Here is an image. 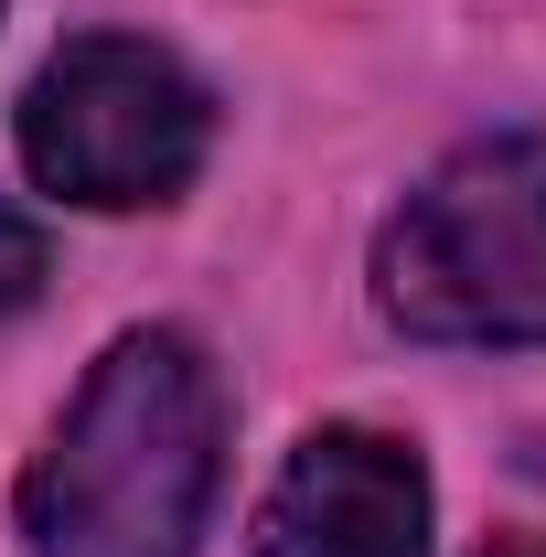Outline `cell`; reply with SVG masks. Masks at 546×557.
I'll return each mask as SVG.
<instances>
[{
    "instance_id": "cell-4",
    "label": "cell",
    "mask_w": 546,
    "mask_h": 557,
    "mask_svg": "<svg viewBox=\"0 0 546 557\" xmlns=\"http://www.w3.org/2000/svg\"><path fill=\"white\" fill-rule=\"evenodd\" d=\"M258 557H429V472L386 429H311L258 504Z\"/></svg>"
},
{
    "instance_id": "cell-1",
    "label": "cell",
    "mask_w": 546,
    "mask_h": 557,
    "mask_svg": "<svg viewBox=\"0 0 546 557\" xmlns=\"http://www.w3.org/2000/svg\"><path fill=\"white\" fill-rule=\"evenodd\" d=\"M225 493V375L194 333H119L22 472L33 557H194Z\"/></svg>"
},
{
    "instance_id": "cell-3",
    "label": "cell",
    "mask_w": 546,
    "mask_h": 557,
    "mask_svg": "<svg viewBox=\"0 0 546 557\" xmlns=\"http://www.w3.org/2000/svg\"><path fill=\"white\" fill-rule=\"evenodd\" d=\"M214 150V97L139 33H86L22 97V172L86 214L172 205Z\"/></svg>"
},
{
    "instance_id": "cell-6",
    "label": "cell",
    "mask_w": 546,
    "mask_h": 557,
    "mask_svg": "<svg viewBox=\"0 0 546 557\" xmlns=\"http://www.w3.org/2000/svg\"><path fill=\"white\" fill-rule=\"evenodd\" d=\"M482 557H546V536H493Z\"/></svg>"
},
{
    "instance_id": "cell-2",
    "label": "cell",
    "mask_w": 546,
    "mask_h": 557,
    "mask_svg": "<svg viewBox=\"0 0 546 557\" xmlns=\"http://www.w3.org/2000/svg\"><path fill=\"white\" fill-rule=\"evenodd\" d=\"M375 300L418 344H546V139H472L375 236Z\"/></svg>"
},
{
    "instance_id": "cell-5",
    "label": "cell",
    "mask_w": 546,
    "mask_h": 557,
    "mask_svg": "<svg viewBox=\"0 0 546 557\" xmlns=\"http://www.w3.org/2000/svg\"><path fill=\"white\" fill-rule=\"evenodd\" d=\"M44 278H54V258H44V225L0 194V322H11V311H33V300H44Z\"/></svg>"
}]
</instances>
